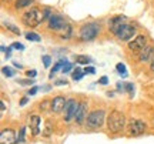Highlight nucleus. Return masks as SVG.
Listing matches in <instances>:
<instances>
[{"label": "nucleus", "mask_w": 154, "mask_h": 144, "mask_svg": "<svg viewBox=\"0 0 154 144\" xmlns=\"http://www.w3.org/2000/svg\"><path fill=\"white\" fill-rule=\"evenodd\" d=\"M51 134H53V124H51V121H47L46 123V128L43 130V136L44 137H49Z\"/></svg>", "instance_id": "obj_21"}, {"label": "nucleus", "mask_w": 154, "mask_h": 144, "mask_svg": "<svg viewBox=\"0 0 154 144\" xmlns=\"http://www.w3.org/2000/svg\"><path fill=\"white\" fill-rule=\"evenodd\" d=\"M146 131V123L141 120H131L128 123V134L131 136H140Z\"/></svg>", "instance_id": "obj_8"}, {"label": "nucleus", "mask_w": 154, "mask_h": 144, "mask_svg": "<svg viewBox=\"0 0 154 144\" xmlns=\"http://www.w3.org/2000/svg\"><path fill=\"white\" fill-rule=\"evenodd\" d=\"M104 118H106L104 110H93L88 113L86 124H87L90 128H100L104 124Z\"/></svg>", "instance_id": "obj_4"}, {"label": "nucleus", "mask_w": 154, "mask_h": 144, "mask_svg": "<svg viewBox=\"0 0 154 144\" xmlns=\"http://www.w3.org/2000/svg\"><path fill=\"white\" fill-rule=\"evenodd\" d=\"M100 33V24L99 23H86L83 24L80 32H79V37L82 41H91L97 37Z\"/></svg>", "instance_id": "obj_3"}, {"label": "nucleus", "mask_w": 154, "mask_h": 144, "mask_svg": "<svg viewBox=\"0 0 154 144\" xmlns=\"http://www.w3.org/2000/svg\"><path fill=\"white\" fill-rule=\"evenodd\" d=\"M72 69H73V64H70V63H66V64L63 66V69H61V70H63V73H69L70 70H72Z\"/></svg>", "instance_id": "obj_29"}, {"label": "nucleus", "mask_w": 154, "mask_h": 144, "mask_svg": "<svg viewBox=\"0 0 154 144\" xmlns=\"http://www.w3.org/2000/svg\"><path fill=\"white\" fill-rule=\"evenodd\" d=\"M5 27L7 29V30H10L11 33L20 34V30H19V27H17V26H14V24H11V23H5Z\"/></svg>", "instance_id": "obj_22"}, {"label": "nucleus", "mask_w": 154, "mask_h": 144, "mask_svg": "<svg viewBox=\"0 0 154 144\" xmlns=\"http://www.w3.org/2000/svg\"><path fill=\"white\" fill-rule=\"evenodd\" d=\"M124 23H127V19L124 16H117V17H113L110 22H109V26H110V32L113 34H116V32L119 30V29L124 24Z\"/></svg>", "instance_id": "obj_13"}, {"label": "nucleus", "mask_w": 154, "mask_h": 144, "mask_svg": "<svg viewBox=\"0 0 154 144\" xmlns=\"http://www.w3.org/2000/svg\"><path fill=\"white\" fill-rule=\"evenodd\" d=\"M2 73L5 74L6 77H13V76H14V72L11 70L10 67H3V69H2Z\"/></svg>", "instance_id": "obj_25"}, {"label": "nucleus", "mask_w": 154, "mask_h": 144, "mask_svg": "<svg viewBox=\"0 0 154 144\" xmlns=\"http://www.w3.org/2000/svg\"><path fill=\"white\" fill-rule=\"evenodd\" d=\"M47 107H49V101H44L43 104H42V109H44V110H46Z\"/></svg>", "instance_id": "obj_40"}, {"label": "nucleus", "mask_w": 154, "mask_h": 144, "mask_svg": "<svg viewBox=\"0 0 154 144\" xmlns=\"http://www.w3.org/2000/svg\"><path fill=\"white\" fill-rule=\"evenodd\" d=\"M13 49H17V50H24V46L20 44V43H13Z\"/></svg>", "instance_id": "obj_34"}, {"label": "nucleus", "mask_w": 154, "mask_h": 144, "mask_svg": "<svg viewBox=\"0 0 154 144\" xmlns=\"http://www.w3.org/2000/svg\"><path fill=\"white\" fill-rule=\"evenodd\" d=\"M33 3H34V0H16V5H14V7L19 10V9L29 7L30 5H33Z\"/></svg>", "instance_id": "obj_17"}, {"label": "nucleus", "mask_w": 154, "mask_h": 144, "mask_svg": "<svg viewBox=\"0 0 154 144\" xmlns=\"http://www.w3.org/2000/svg\"><path fill=\"white\" fill-rule=\"evenodd\" d=\"M0 106H2V111H5V110H6V106H5V103L2 101V103H0Z\"/></svg>", "instance_id": "obj_42"}, {"label": "nucleus", "mask_w": 154, "mask_h": 144, "mask_svg": "<svg viewBox=\"0 0 154 144\" xmlns=\"http://www.w3.org/2000/svg\"><path fill=\"white\" fill-rule=\"evenodd\" d=\"M66 20L63 19L61 16L59 14H51L49 19V27L51 30H56V32H60L61 29L64 27V24H66Z\"/></svg>", "instance_id": "obj_10"}, {"label": "nucleus", "mask_w": 154, "mask_h": 144, "mask_svg": "<svg viewBox=\"0 0 154 144\" xmlns=\"http://www.w3.org/2000/svg\"><path fill=\"white\" fill-rule=\"evenodd\" d=\"M79 109V103H77L76 100L73 99H69L66 101V106H64V118H66V121H70L73 117L76 116V111Z\"/></svg>", "instance_id": "obj_6"}, {"label": "nucleus", "mask_w": 154, "mask_h": 144, "mask_svg": "<svg viewBox=\"0 0 154 144\" xmlns=\"http://www.w3.org/2000/svg\"><path fill=\"white\" fill-rule=\"evenodd\" d=\"M107 83H109V78H107V76H103V77L99 80V84H103V86H106Z\"/></svg>", "instance_id": "obj_33"}, {"label": "nucleus", "mask_w": 154, "mask_h": 144, "mask_svg": "<svg viewBox=\"0 0 154 144\" xmlns=\"http://www.w3.org/2000/svg\"><path fill=\"white\" fill-rule=\"evenodd\" d=\"M84 73H86V74H94L96 70H94V67H86V69H84Z\"/></svg>", "instance_id": "obj_32"}, {"label": "nucleus", "mask_w": 154, "mask_h": 144, "mask_svg": "<svg viewBox=\"0 0 154 144\" xmlns=\"http://www.w3.org/2000/svg\"><path fill=\"white\" fill-rule=\"evenodd\" d=\"M54 84H56V86H66L67 81H66V80H56Z\"/></svg>", "instance_id": "obj_35"}, {"label": "nucleus", "mask_w": 154, "mask_h": 144, "mask_svg": "<svg viewBox=\"0 0 154 144\" xmlns=\"http://www.w3.org/2000/svg\"><path fill=\"white\" fill-rule=\"evenodd\" d=\"M74 61L79 63V64H88V63H91V59L87 57V56L79 54V56H74Z\"/></svg>", "instance_id": "obj_19"}, {"label": "nucleus", "mask_w": 154, "mask_h": 144, "mask_svg": "<svg viewBox=\"0 0 154 144\" xmlns=\"http://www.w3.org/2000/svg\"><path fill=\"white\" fill-rule=\"evenodd\" d=\"M17 139L16 134L11 128H5L2 130V134H0V144H16Z\"/></svg>", "instance_id": "obj_9"}, {"label": "nucleus", "mask_w": 154, "mask_h": 144, "mask_svg": "<svg viewBox=\"0 0 154 144\" xmlns=\"http://www.w3.org/2000/svg\"><path fill=\"white\" fill-rule=\"evenodd\" d=\"M26 39L30 40V41H40V40H42V37H40L38 34L33 33V32H30V33L26 34Z\"/></svg>", "instance_id": "obj_23"}, {"label": "nucleus", "mask_w": 154, "mask_h": 144, "mask_svg": "<svg viewBox=\"0 0 154 144\" xmlns=\"http://www.w3.org/2000/svg\"><path fill=\"white\" fill-rule=\"evenodd\" d=\"M37 91H38V87H37V86H33L32 89L29 90V96H34Z\"/></svg>", "instance_id": "obj_30"}, {"label": "nucleus", "mask_w": 154, "mask_h": 144, "mask_svg": "<svg viewBox=\"0 0 154 144\" xmlns=\"http://www.w3.org/2000/svg\"><path fill=\"white\" fill-rule=\"evenodd\" d=\"M127 46H128V49L131 51H141L147 46V37L146 36H137L133 40H130Z\"/></svg>", "instance_id": "obj_7"}, {"label": "nucleus", "mask_w": 154, "mask_h": 144, "mask_svg": "<svg viewBox=\"0 0 154 144\" xmlns=\"http://www.w3.org/2000/svg\"><path fill=\"white\" fill-rule=\"evenodd\" d=\"M66 63H69V61L64 59V60H60V61H57L54 64V67H53V70H51V73H50V78H53L54 77V74H56V72H59L60 69H63V66L66 64Z\"/></svg>", "instance_id": "obj_18"}, {"label": "nucleus", "mask_w": 154, "mask_h": 144, "mask_svg": "<svg viewBox=\"0 0 154 144\" xmlns=\"http://www.w3.org/2000/svg\"><path fill=\"white\" fill-rule=\"evenodd\" d=\"M84 74H86L84 70H82L80 67H76V70H74V73H73V80H74V81H79V80H82L83 78Z\"/></svg>", "instance_id": "obj_20"}, {"label": "nucleus", "mask_w": 154, "mask_h": 144, "mask_svg": "<svg viewBox=\"0 0 154 144\" xmlns=\"http://www.w3.org/2000/svg\"><path fill=\"white\" fill-rule=\"evenodd\" d=\"M27 101H29V99H27V97H23V99H22V101H20V106H24V104H26V103H27Z\"/></svg>", "instance_id": "obj_39"}, {"label": "nucleus", "mask_w": 154, "mask_h": 144, "mask_svg": "<svg viewBox=\"0 0 154 144\" xmlns=\"http://www.w3.org/2000/svg\"><path fill=\"white\" fill-rule=\"evenodd\" d=\"M66 101L67 100L61 96H57L54 99L51 100V111L53 113H61L64 110V106H66Z\"/></svg>", "instance_id": "obj_12"}, {"label": "nucleus", "mask_w": 154, "mask_h": 144, "mask_svg": "<svg viewBox=\"0 0 154 144\" xmlns=\"http://www.w3.org/2000/svg\"><path fill=\"white\" fill-rule=\"evenodd\" d=\"M126 116L119 110H113L110 113L109 118H107V127H109L111 133H120L121 130L126 127Z\"/></svg>", "instance_id": "obj_2"}, {"label": "nucleus", "mask_w": 154, "mask_h": 144, "mask_svg": "<svg viewBox=\"0 0 154 144\" xmlns=\"http://www.w3.org/2000/svg\"><path fill=\"white\" fill-rule=\"evenodd\" d=\"M151 59H154V47L153 46H146V47L140 51L138 60L143 61V63H147V61H150Z\"/></svg>", "instance_id": "obj_14"}, {"label": "nucleus", "mask_w": 154, "mask_h": 144, "mask_svg": "<svg viewBox=\"0 0 154 144\" xmlns=\"http://www.w3.org/2000/svg\"><path fill=\"white\" fill-rule=\"evenodd\" d=\"M17 83L23 84V86H27V84H33V80H17Z\"/></svg>", "instance_id": "obj_31"}, {"label": "nucleus", "mask_w": 154, "mask_h": 144, "mask_svg": "<svg viewBox=\"0 0 154 144\" xmlns=\"http://www.w3.org/2000/svg\"><path fill=\"white\" fill-rule=\"evenodd\" d=\"M7 2H10V0H7Z\"/></svg>", "instance_id": "obj_43"}, {"label": "nucleus", "mask_w": 154, "mask_h": 144, "mask_svg": "<svg viewBox=\"0 0 154 144\" xmlns=\"http://www.w3.org/2000/svg\"><path fill=\"white\" fill-rule=\"evenodd\" d=\"M36 74H37V72H36V70H29V72H27V76H29V77H32V78H33Z\"/></svg>", "instance_id": "obj_37"}, {"label": "nucleus", "mask_w": 154, "mask_h": 144, "mask_svg": "<svg viewBox=\"0 0 154 144\" xmlns=\"http://www.w3.org/2000/svg\"><path fill=\"white\" fill-rule=\"evenodd\" d=\"M59 34H60L61 39H70V37H72V34H73V27L69 24V23H66V24H64V27L59 32Z\"/></svg>", "instance_id": "obj_16"}, {"label": "nucleus", "mask_w": 154, "mask_h": 144, "mask_svg": "<svg viewBox=\"0 0 154 144\" xmlns=\"http://www.w3.org/2000/svg\"><path fill=\"white\" fill-rule=\"evenodd\" d=\"M42 60H43V64H44V67H50V64H51V57L50 56H43L42 57Z\"/></svg>", "instance_id": "obj_27"}, {"label": "nucleus", "mask_w": 154, "mask_h": 144, "mask_svg": "<svg viewBox=\"0 0 154 144\" xmlns=\"http://www.w3.org/2000/svg\"><path fill=\"white\" fill-rule=\"evenodd\" d=\"M150 69H151V72H154V59L151 60V64H150Z\"/></svg>", "instance_id": "obj_41"}, {"label": "nucleus", "mask_w": 154, "mask_h": 144, "mask_svg": "<svg viewBox=\"0 0 154 144\" xmlns=\"http://www.w3.org/2000/svg\"><path fill=\"white\" fill-rule=\"evenodd\" d=\"M24 131H26V128L24 127L20 128V133H19V136H17V144L24 141Z\"/></svg>", "instance_id": "obj_26"}, {"label": "nucleus", "mask_w": 154, "mask_h": 144, "mask_svg": "<svg viewBox=\"0 0 154 144\" xmlns=\"http://www.w3.org/2000/svg\"><path fill=\"white\" fill-rule=\"evenodd\" d=\"M87 103H79V109L76 111V116H74V120H76L77 124H83V123L87 120Z\"/></svg>", "instance_id": "obj_11"}, {"label": "nucleus", "mask_w": 154, "mask_h": 144, "mask_svg": "<svg viewBox=\"0 0 154 144\" xmlns=\"http://www.w3.org/2000/svg\"><path fill=\"white\" fill-rule=\"evenodd\" d=\"M40 126H42V118L38 116H32L30 117V127L33 131V136H38L40 133Z\"/></svg>", "instance_id": "obj_15"}, {"label": "nucleus", "mask_w": 154, "mask_h": 144, "mask_svg": "<svg viewBox=\"0 0 154 144\" xmlns=\"http://www.w3.org/2000/svg\"><path fill=\"white\" fill-rule=\"evenodd\" d=\"M116 69H117V72H119V73L121 74V77H127V70H126V66H124L123 63H119Z\"/></svg>", "instance_id": "obj_24"}, {"label": "nucleus", "mask_w": 154, "mask_h": 144, "mask_svg": "<svg viewBox=\"0 0 154 144\" xmlns=\"http://www.w3.org/2000/svg\"><path fill=\"white\" fill-rule=\"evenodd\" d=\"M124 90L128 91V93L133 96V93H134V86H133V83H126L124 84Z\"/></svg>", "instance_id": "obj_28"}, {"label": "nucleus", "mask_w": 154, "mask_h": 144, "mask_svg": "<svg viewBox=\"0 0 154 144\" xmlns=\"http://www.w3.org/2000/svg\"><path fill=\"white\" fill-rule=\"evenodd\" d=\"M23 23L27 26V27H37L40 23H43L46 19V11L40 10L38 7H32L30 10H27L22 17Z\"/></svg>", "instance_id": "obj_1"}, {"label": "nucleus", "mask_w": 154, "mask_h": 144, "mask_svg": "<svg viewBox=\"0 0 154 144\" xmlns=\"http://www.w3.org/2000/svg\"><path fill=\"white\" fill-rule=\"evenodd\" d=\"M13 66L16 67V69H19V70H20V69H23V66L20 64V63H17V61H14V63H13Z\"/></svg>", "instance_id": "obj_38"}, {"label": "nucleus", "mask_w": 154, "mask_h": 144, "mask_svg": "<svg viewBox=\"0 0 154 144\" xmlns=\"http://www.w3.org/2000/svg\"><path fill=\"white\" fill-rule=\"evenodd\" d=\"M11 50H13V46L6 50V59H10V57H11Z\"/></svg>", "instance_id": "obj_36"}, {"label": "nucleus", "mask_w": 154, "mask_h": 144, "mask_svg": "<svg viewBox=\"0 0 154 144\" xmlns=\"http://www.w3.org/2000/svg\"><path fill=\"white\" fill-rule=\"evenodd\" d=\"M136 34V29L134 26L128 24V23H124L117 32H116V37L119 40H123V41H130L133 39V36Z\"/></svg>", "instance_id": "obj_5"}]
</instances>
